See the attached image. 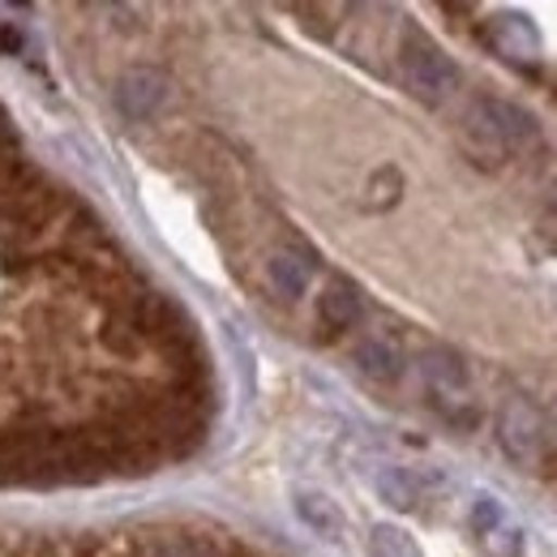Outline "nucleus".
<instances>
[{"label": "nucleus", "mask_w": 557, "mask_h": 557, "mask_svg": "<svg viewBox=\"0 0 557 557\" xmlns=\"http://www.w3.org/2000/svg\"><path fill=\"white\" fill-rule=\"evenodd\" d=\"M369 549H373V557H420V549L412 545V536H408V532H399V528H391V523L373 528Z\"/></svg>", "instance_id": "nucleus-12"}, {"label": "nucleus", "mask_w": 557, "mask_h": 557, "mask_svg": "<svg viewBox=\"0 0 557 557\" xmlns=\"http://www.w3.org/2000/svg\"><path fill=\"white\" fill-rule=\"evenodd\" d=\"M463 141H468L472 159H481L485 168H497L502 159H510L515 150L536 141V125L523 108H515L506 99H476L463 121Z\"/></svg>", "instance_id": "nucleus-1"}, {"label": "nucleus", "mask_w": 557, "mask_h": 557, "mask_svg": "<svg viewBox=\"0 0 557 557\" xmlns=\"http://www.w3.org/2000/svg\"><path fill=\"white\" fill-rule=\"evenodd\" d=\"M296 515H300L322 541H339V532H344V515H339V506H335L326 493H300V497H296Z\"/></svg>", "instance_id": "nucleus-10"}, {"label": "nucleus", "mask_w": 557, "mask_h": 557, "mask_svg": "<svg viewBox=\"0 0 557 557\" xmlns=\"http://www.w3.org/2000/svg\"><path fill=\"white\" fill-rule=\"evenodd\" d=\"M168 99V77L159 70H129L121 73V82H116V103H121V112L125 116H150L159 103Z\"/></svg>", "instance_id": "nucleus-6"}, {"label": "nucleus", "mask_w": 557, "mask_h": 557, "mask_svg": "<svg viewBox=\"0 0 557 557\" xmlns=\"http://www.w3.org/2000/svg\"><path fill=\"white\" fill-rule=\"evenodd\" d=\"M399 65H404L408 90H412L417 99H424V103H442L446 95L459 90V65H455L437 44H429L424 35H417V30L404 39Z\"/></svg>", "instance_id": "nucleus-2"}, {"label": "nucleus", "mask_w": 557, "mask_h": 557, "mask_svg": "<svg viewBox=\"0 0 557 557\" xmlns=\"http://www.w3.org/2000/svg\"><path fill=\"white\" fill-rule=\"evenodd\" d=\"M356 364H360V373H369L373 382H391V377H399V369H404V348H399V339H395L391 331H369V335L356 344Z\"/></svg>", "instance_id": "nucleus-7"}, {"label": "nucleus", "mask_w": 557, "mask_h": 557, "mask_svg": "<svg viewBox=\"0 0 557 557\" xmlns=\"http://www.w3.org/2000/svg\"><path fill=\"white\" fill-rule=\"evenodd\" d=\"M488 48L502 61H515V65L541 61V35H536L532 17H523V13H497L488 22Z\"/></svg>", "instance_id": "nucleus-4"}, {"label": "nucleus", "mask_w": 557, "mask_h": 557, "mask_svg": "<svg viewBox=\"0 0 557 557\" xmlns=\"http://www.w3.org/2000/svg\"><path fill=\"white\" fill-rule=\"evenodd\" d=\"M267 278H271L278 300H296V296H305V287H309V278H313V267H309L300 253H271Z\"/></svg>", "instance_id": "nucleus-8"}, {"label": "nucleus", "mask_w": 557, "mask_h": 557, "mask_svg": "<svg viewBox=\"0 0 557 557\" xmlns=\"http://www.w3.org/2000/svg\"><path fill=\"white\" fill-rule=\"evenodd\" d=\"M377 493H382V502L395 506V510H417V502H420V485L408 468H382V472H377Z\"/></svg>", "instance_id": "nucleus-11"}, {"label": "nucleus", "mask_w": 557, "mask_h": 557, "mask_svg": "<svg viewBox=\"0 0 557 557\" xmlns=\"http://www.w3.org/2000/svg\"><path fill=\"white\" fill-rule=\"evenodd\" d=\"M424 382H429L433 399H437L450 417H455V408L468 404V369H463V360H459L455 351H446V348L424 351Z\"/></svg>", "instance_id": "nucleus-5"}, {"label": "nucleus", "mask_w": 557, "mask_h": 557, "mask_svg": "<svg viewBox=\"0 0 557 557\" xmlns=\"http://www.w3.org/2000/svg\"><path fill=\"white\" fill-rule=\"evenodd\" d=\"M318 318H322L326 331H348V326H356L360 322V296H356V287L351 283H331L322 292V300H318Z\"/></svg>", "instance_id": "nucleus-9"}, {"label": "nucleus", "mask_w": 557, "mask_h": 557, "mask_svg": "<svg viewBox=\"0 0 557 557\" xmlns=\"http://www.w3.org/2000/svg\"><path fill=\"white\" fill-rule=\"evenodd\" d=\"M497 446L510 463L532 472L545 455V417L528 399H506V408L497 417Z\"/></svg>", "instance_id": "nucleus-3"}]
</instances>
